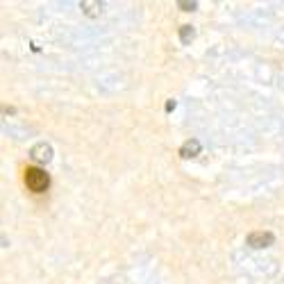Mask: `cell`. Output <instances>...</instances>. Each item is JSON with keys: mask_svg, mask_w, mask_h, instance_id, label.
<instances>
[{"mask_svg": "<svg viewBox=\"0 0 284 284\" xmlns=\"http://www.w3.org/2000/svg\"><path fill=\"white\" fill-rule=\"evenodd\" d=\"M25 184H27L30 191L44 193L50 186V175L37 166H30V168H25Z\"/></svg>", "mask_w": 284, "mask_h": 284, "instance_id": "1", "label": "cell"}, {"mask_svg": "<svg viewBox=\"0 0 284 284\" xmlns=\"http://www.w3.org/2000/svg\"><path fill=\"white\" fill-rule=\"evenodd\" d=\"M30 157L37 161V164H48V161L52 159V148H50V143H46V141L34 143L30 150Z\"/></svg>", "mask_w": 284, "mask_h": 284, "instance_id": "2", "label": "cell"}, {"mask_svg": "<svg viewBox=\"0 0 284 284\" xmlns=\"http://www.w3.org/2000/svg\"><path fill=\"white\" fill-rule=\"evenodd\" d=\"M275 243V236L271 232H253L248 234V246L250 248H268Z\"/></svg>", "mask_w": 284, "mask_h": 284, "instance_id": "3", "label": "cell"}, {"mask_svg": "<svg viewBox=\"0 0 284 284\" xmlns=\"http://www.w3.org/2000/svg\"><path fill=\"white\" fill-rule=\"evenodd\" d=\"M200 150H203L200 141H198V139H189V141H184L180 146V157H182V159H191V157L200 155Z\"/></svg>", "mask_w": 284, "mask_h": 284, "instance_id": "4", "label": "cell"}, {"mask_svg": "<svg viewBox=\"0 0 284 284\" xmlns=\"http://www.w3.org/2000/svg\"><path fill=\"white\" fill-rule=\"evenodd\" d=\"M103 2H98V0H82L80 2V9L84 14H87V16H93V19H96V16H100V12H103Z\"/></svg>", "mask_w": 284, "mask_h": 284, "instance_id": "5", "label": "cell"}, {"mask_svg": "<svg viewBox=\"0 0 284 284\" xmlns=\"http://www.w3.org/2000/svg\"><path fill=\"white\" fill-rule=\"evenodd\" d=\"M193 37H196V30H193L191 25H182V27H180V41H182L184 46L191 44Z\"/></svg>", "mask_w": 284, "mask_h": 284, "instance_id": "6", "label": "cell"}, {"mask_svg": "<svg viewBox=\"0 0 284 284\" xmlns=\"http://www.w3.org/2000/svg\"><path fill=\"white\" fill-rule=\"evenodd\" d=\"M178 7H180V9H184V12H193V9L198 7V2H182V0H180Z\"/></svg>", "mask_w": 284, "mask_h": 284, "instance_id": "7", "label": "cell"}, {"mask_svg": "<svg viewBox=\"0 0 284 284\" xmlns=\"http://www.w3.org/2000/svg\"><path fill=\"white\" fill-rule=\"evenodd\" d=\"M175 109V100H168L166 103V111H173Z\"/></svg>", "mask_w": 284, "mask_h": 284, "instance_id": "8", "label": "cell"}]
</instances>
